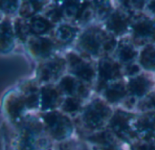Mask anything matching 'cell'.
Listing matches in <instances>:
<instances>
[{
    "label": "cell",
    "instance_id": "cell-8",
    "mask_svg": "<svg viewBox=\"0 0 155 150\" xmlns=\"http://www.w3.org/2000/svg\"><path fill=\"white\" fill-rule=\"evenodd\" d=\"M126 94V90L123 84L114 83L105 91V97L110 102H116Z\"/></svg>",
    "mask_w": 155,
    "mask_h": 150
},
{
    "label": "cell",
    "instance_id": "cell-2",
    "mask_svg": "<svg viewBox=\"0 0 155 150\" xmlns=\"http://www.w3.org/2000/svg\"><path fill=\"white\" fill-rule=\"evenodd\" d=\"M104 39L105 35L101 30L92 29L86 32L82 37V45L89 53L96 54L98 53L101 44Z\"/></svg>",
    "mask_w": 155,
    "mask_h": 150
},
{
    "label": "cell",
    "instance_id": "cell-6",
    "mask_svg": "<svg viewBox=\"0 0 155 150\" xmlns=\"http://www.w3.org/2000/svg\"><path fill=\"white\" fill-rule=\"evenodd\" d=\"M128 25V19L120 12L114 13L108 19V28L117 34H122L125 32Z\"/></svg>",
    "mask_w": 155,
    "mask_h": 150
},
{
    "label": "cell",
    "instance_id": "cell-5",
    "mask_svg": "<svg viewBox=\"0 0 155 150\" xmlns=\"http://www.w3.org/2000/svg\"><path fill=\"white\" fill-rule=\"evenodd\" d=\"M135 37L139 39L148 40L155 39V21L143 20L134 26Z\"/></svg>",
    "mask_w": 155,
    "mask_h": 150
},
{
    "label": "cell",
    "instance_id": "cell-12",
    "mask_svg": "<svg viewBox=\"0 0 155 150\" xmlns=\"http://www.w3.org/2000/svg\"><path fill=\"white\" fill-rule=\"evenodd\" d=\"M118 55L122 62H127L132 61L135 57L136 51L131 45L125 43V44H122L120 46L119 51H118Z\"/></svg>",
    "mask_w": 155,
    "mask_h": 150
},
{
    "label": "cell",
    "instance_id": "cell-10",
    "mask_svg": "<svg viewBox=\"0 0 155 150\" xmlns=\"http://www.w3.org/2000/svg\"><path fill=\"white\" fill-rule=\"evenodd\" d=\"M141 63L146 69H155V46H148L144 49L141 56Z\"/></svg>",
    "mask_w": 155,
    "mask_h": 150
},
{
    "label": "cell",
    "instance_id": "cell-15",
    "mask_svg": "<svg viewBox=\"0 0 155 150\" xmlns=\"http://www.w3.org/2000/svg\"><path fill=\"white\" fill-rule=\"evenodd\" d=\"M149 8H150L153 13H155V1H153V2H152V3H151V5H149Z\"/></svg>",
    "mask_w": 155,
    "mask_h": 150
},
{
    "label": "cell",
    "instance_id": "cell-13",
    "mask_svg": "<svg viewBox=\"0 0 155 150\" xmlns=\"http://www.w3.org/2000/svg\"><path fill=\"white\" fill-rule=\"evenodd\" d=\"M79 104L76 101H67V109L69 110H77Z\"/></svg>",
    "mask_w": 155,
    "mask_h": 150
},
{
    "label": "cell",
    "instance_id": "cell-16",
    "mask_svg": "<svg viewBox=\"0 0 155 150\" xmlns=\"http://www.w3.org/2000/svg\"><path fill=\"white\" fill-rule=\"evenodd\" d=\"M106 150H114V148H108V149H106Z\"/></svg>",
    "mask_w": 155,
    "mask_h": 150
},
{
    "label": "cell",
    "instance_id": "cell-3",
    "mask_svg": "<svg viewBox=\"0 0 155 150\" xmlns=\"http://www.w3.org/2000/svg\"><path fill=\"white\" fill-rule=\"evenodd\" d=\"M99 75L104 81L114 79L120 75V67L111 59L104 58L99 63Z\"/></svg>",
    "mask_w": 155,
    "mask_h": 150
},
{
    "label": "cell",
    "instance_id": "cell-9",
    "mask_svg": "<svg viewBox=\"0 0 155 150\" xmlns=\"http://www.w3.org/2000/svg\"><path fill=\"white\" fill-rule=\"evenodd\" d=\"M74 64V69H75L76 74L79 75L80 77H82L83 79H84L86 81H90L94 76V71L93 70V68L89 64L84 63L80 59L76 58Z\"/></svg>",
    "mask_w": 155,
    "mask_h": 150
},
{
    "label": "cell",
    "instance_id": "cell-1",
    "mask_svg": "<svg viewBox=\"0 0 155 150\" xmlns=\"http://www.w3.org/2000/svg\"><path fill=\"white\" fill-rule=\"evenodd\" d=\"M109 115L110 109L102 101H95L85 110L84 120L89 127L96 129L103 125Z\"/></svg>",
    "mask_w": 155,
    "mask_h": 150
},
{
    "label": "cell",
    "instance_id": "cell-11",
    "mask_svg": "<svg viewBox=\"0 0 155 150\" xmlns=\"http://www.w3.org/2000/svg\"><path fill=\"white\" fill-rule=\"evenodd\" d=\"M138 128L140 130L145 132H153L155 130V116L149 114L141 118L138 121Z\"/></svg>",
    "mask_w": 155,
    "mask_h": 150
},
{
    "label": "cell",
    "instance_id": "cell-14",
    "mask_svg": "<svg viewBox=\"0 0 155 150\" xmlns=\"http://www.w3.org/2000/svg\"><path fill=\"white\" fill-rule=\"evenodd\" d=\"M150 102H151V104L153 105V107L155 109V94H152L151 96H150Z\"/></svg>",
    "mask_w": 155,
    "mask_h": 150
},
{
    "label": "cell",
    "instance_id": "cell-4",
    "mask_svg": "<svg viewBox=\"0 0 155 150\" xmlns=\"http://www.w3.org/2000/svg\"><path fill=\"white\" fill-rule=\"evenodd\" d=\"M132 118H133L132 114L119 110L114 115L111 120V127L118 135L123 136L128 132L129 121Z\"/></svg>",
    "mask_w": 155,
    "mask_h": 150
},
{
    "label": "cell",
    "instance_id": "cell-7",
    "mask_svg": "<svg viewBox=\"0 0 155 150\" xmlns=\"http://www.w3.org/2000/svg\"><path fill=\"white\" fill-rule=\"evenodd\" d=\"M149 87H150V81L144 76L135 77L132 79L129 83L130 91L138 97L143 96L149 90Z\"/></svg>",
    "mask_w": 155,
    "mask_h": 150
}]
</instances>
